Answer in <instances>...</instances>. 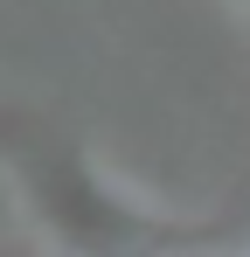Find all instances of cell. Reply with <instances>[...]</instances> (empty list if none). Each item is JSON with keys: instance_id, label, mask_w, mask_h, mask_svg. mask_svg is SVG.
Listing matches in <instances>:
<instances>
[{"instance_id": "obj_1", "label": "cell", "mask_w": 250, "mask_h": 257, "mask_svg": "<svg viewBox=\"0 0 250 257\" xmlns=\"http://www.w3.org/2000/svg\"><path fill=\"white\" fill-rule=\"evenodd\" d=\"M0 146H7V174L28 195L35 222L70 257H160V250L181 243L174 222L146 215L118 188H104L90 153L70 146L63 132L35 125V118H0Z\"/></svg>"}, {"instance_id": "obj_2", "label": "cell", "mask_w": 250, "mask_h": 257, "mask_svg": "<svg viewBox=\"0 0 250 257\" xmlns=\"http://www.w3.org/2000/svg\"><path fill=\"white\" fill-rule=\"evenodd\" d=\"M7 222H14V174L0 167V229H7Z\"/></svg>"}, {"instance_id": "obj_3", "label": "cell", "mask_w": 250, "mask_h": 257, "mask_svg": "<svg viewBox=\"0 0 250 257\" xmlns=\"http://www.w3.org/2000/svg\"><path fill=\"white\" fill-rule=\"evenodd\" d=\"M243 14H250V0H243Z\"/></svg>"}]
</instances>
